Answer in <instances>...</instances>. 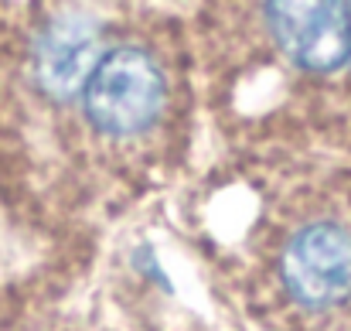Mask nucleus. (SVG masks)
Masks as SVG:
<instances>
[{
	"mask_svg": "<svg viewBox=\"0 0 351 331\" xmlns=\"http://www.w3.org/2000/svg\"><path fill=\"white\" fill-rule=\"evenodd\" d=\"M195 38L130 0H21L0 10V188L93 209L184 161Z\"/></svg>",
	"mask_w": 351,
	"mask_h": 331,
	"instance_id": "obj_1",
	"label": "nucleus"
},
{
	"mask_svg": "<svg viewBox=\"0 0 351 331\" xmlns=\"http://www.w3.org/2000/svg\"><path fill=\"white\" fill-rule=\"evenodd\" d=\"M256 219L245 229L242 294L266 331H351V164L256 157Z\"/></svg>",
	"mask_w": 351,
	"mask_h": 331,
	"instance_id": "obj_2",
	"label": "nucleus"
}]
</instances>
